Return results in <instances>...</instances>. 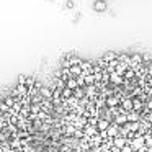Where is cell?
<instances>
[{
  "mask_svg": "<svg viewBox=\"0 0 152 152\" xmlns=\"http://www.w3.org/2000/svg\"><path fill=\"white\" fill-rule=\"evenodd\" d=\"M80 62H82V59L72 56V54H67L62 61V67H70V66H75V64H80Z\"/></svg>",
  "mask_w": 152,
  "mask_h": 152,
  "instance_id": "cell-1",
  "label": "cell"
},
{
  "mask_svg": "<svg viewBox=\"0 0 152 152\" xmlns=\"http://www.w3.org/2000/svg\"><path fill=\"white\" fill-rule=\"evenodd\" d=\"M142 62H144L142 54H139V53L131 54V61H129V67H131V69H136V67H137L139 64H142Z\"/></svg>",
  "mask_w": 152,
  "mask_h": 152,
  "instance_id": "cell-2",
  "label": "cell"
},
{
  "mask_svg": "<svg viewBox=\"0 0 152 152\" xmlns=\"http://www.w3.org/2000/svg\"><path fill=\"white\" fill-rule=\"evenodd\" d=\"M144 105H145V102L141 98V96H136V98H132V106H134L136 111L142 113V110H144Z\"/></svg>",
  "mask_w": 152,
  "mask_h": 152,
  "instance_id": "cell-3",
  "label": "cell"
},
{
  "mask_svg": "<svg viewBox=\"0 0 152 152\" xmlns=\"http://www.w3.org/2000/svg\"><path fill=\"white\" fill-rule=\"evenodd\" d=\"M121 106H123V110H124L126 113L132 111V110H134V106H132V98H129V96L123 98L121 100Z\"/></svg>",
  "mask_w": 152,
  "mask_h": 152,
  "instance_id": "cell-4",
  "label": "cell"
},
{
  "mask_svg": "<svg viewBox=\"0 0 152 152\" xmlns=\"http://www.w3.org/2000/svg\"><path fill=\"white\" fill-rule=\"evenodd\" d=\"M80 66H82V70L85 75H90V74H93V62H88V61H82L80 62Z\"/></svg>",
  "mask_w": 152,
  "mask_h": 152,
  "instance_id": "cell-5",
  "label": "cell"
},
{
  "mask_svg": "<svg viewBox=\"0 0 152 152\" xmlns=\"http://www.w3.org/2000/svg\"><path fill=\"white\" fill-rule=\"evenodd\" d=\"M118 105H121V98L118 95H111L106 98V106H118Z\"/></svg>",
  "mask_w": 152,
  "mask_h": 152,
  "instance_id": "cell-6",
  "label": "cell"
},
{
  "mask_svg": "<svg viewBox=\"0 0 152 152\" xmlns=\"http://www.w3.org/2000/svg\"><path fill=\"white\" fill-rule=\"evenodd\" d=\"M110 126H111V121H108L106 118H100V119H98V124H96V128H98V131H106Z\"/></svg>",
  "mask_w": 152,
  "mask_h": 152,
  "instance_id": "cell-7",
  "label": "cell"
},
{
  "mask_svg": "<svg viewBox=\"0 0 152 152\" xmlns=\"http://www.w3.org/2000/svg\"><path fill=\"white\" fill-rule=\"evenodd\" d=\"M129 119H128V113L126 111H123V113H119V115H116L115 116V123L116 124H126Z\"/></svg>",
  "mask_w": 152,
  "mask_h": 152,
  "instance_id": "cell-8",
  "label": "cell"
},
{
  "mask_svg": "<svg viewBox=\"0 0 152 152\" xmlns=\"http://www.w3.org/2000/svg\"><path fill=\"white\" fill-rule=\"evenodd\" d=\"M128 69H129V64H128V62H118V66H116V70H115V72L124 77V74H126V70H128Z\"/></svg>",
  "mask_w": 152,
  "mask_h": 152,
  "instance_id": "cell-9",
  "label": "cell"
},
{
  "mask_svg": "<svg viewBox=\"0 0 152 152\" xmlns=\"http://www.w3.org/2000/svg\"><path fill=\"white\" fill-rule=\"evenodd\" d=\"M53 87H41V95H43V98H48V100H53Z\"/></svg>",
  "mask_w": 152,
  "mask_h": 152,
  "instance_id": "cell-10",
  "label": "cell"
},
{
  "mask_svg": "<svg viewBox=\"0 0 152 152\" xmlns=\"http://www.w3.org/2000/svg\"><path fill=\"white\" fill-rule=\"evenodd\" d=\"M69 70H70V75H72V77H79L80 74H83L82 66H80V64H75V66H70V67H69Z\"/></svg>",
  "mask_w": 152,
  "mask_h": 152,
  "instance_id": "cell-11",
  "label": "cell"
},
{
  "mask_svg": "<svg viewBox=\"0 0 152 152\" xmlns=\"http://www.w3.org/2000/svg\"><path fill=\"white\" fill-rule=\"evenodd\" d=\"M126 144H128V139H126V137H123V136H116V137H115V145H116V147L123 149Z\"/></svg>",
  "mask_w": 152,
  "mask_h": 152,
  "instance_id": "cell-12",
  "label": "cell"
},
{
  "mask_svg": "<svg viewBox=\"0 0 152 152\" xmlns=\"http://www.w3.org/2000/svg\"><path fill=\"white\" fill-rule=\"evenodd\" d=\"M74 96H77L79 100L85 98V96H87V93H85V87H79V88L74 90Z\"/></svg>",
  "mask_w": 152,
  "mask_h": 152,
  "instance_id": "cell-13",
  "label": "cell"
},
{
  "mask_svg": "<svg viewBox=\"0 0 152 152\" xmlns=\"http://www.w3.org/2000/svg\"><path fill=\"white\" fill-rule=\"evenodd\" d=\"M95 8L96 12H105L106 10V4H105V0H96L95 2Z\"/></svg>",
  "mask_w": 152,
  "mask_h": 152,
  "instance_id": "cell-14",
  "label": "cell"
},
{
  "mask_svg": "<svg viewBox=\"0 0 152 152\" xmlns=\"http://www.w3.org/2000/svg\"><path fill=\"white\" fill-rule=\"evenodd\" d=\"M115 59H118V54L116 53H106L105 56H103V61H105L106 64H110L111 61H115Z\"/></svg>",
  "mask_w": 152,
  "mask_h": 152,
  "instance_id": "cell-15",
  "label": "cell"
},
{
  "mask_svg": "<svg viewBox=\"0 0 152 152\" xmlns=\"http://www.w3.org/2000/svg\"><path fill=\"white\" fill-rule=\"evenodd\" d=\"M67 87H69V88H72V90H75V88H79V82H77V79L75 77H70L69 80H67Z\"/></svg>",
  "mask_w": 152,
  "mask_h": 152,
  "instance_id": "cell-16",
  "label": "cell"
},
{
  "mask_svg": "<svg viewBox=\"0 0 152 152\" xmlns=\"http://www.w3.org/2000/svg\"><path fill=\"white\" fill-rule=\"evenodd\" d=\"M70 96H74V90L69 88V87H66V88L62 90V98L67 100V98H70Z\"/></svg>",
  "mask_w": 152,
  "mask_h": 152,
  "instance_id": "cell-17",
  "label": "cell"
},
{
  "mask_svg": "<svg viewBox=\"0 0 152 152\" xmlns=\"http://www.w3.org/2000/svg\"><path fill=\"white\" fill-rule=\"evenodd\" d=\"M118 61L119 62H128L129 64V61H131V56H129V54H118Z\"/></svg>",
  "mask_w": 152,
  "mask_h": 152,
  "instance_id": "cell-18",
  "label": "cell"
},
{
  "mask_svg": "<svg viewBox=\"0 0 152 152\" xmlns=\"http://www.w3.org/2000/svg\"><path fill=\"white\" fill-rule=\"evenodd\" d=\"M83 75H85V74H83ZM85 83L87 85H93V83H95V75H93V74L85 75Z\"/></svg>",
  "mask_w": 152,
  "mask_h": 152,
  "instance_id": "cell-19",
  "label": "cell"
},
{
  "mask_svg": "<svg viewBox=\"0 0 152 152\" xmlns=\"http://www.w3.org/2000/svg\"><path fill=\"white\" fill-rule=\"evenodd\" d=\"M77 79V82H79V87H87V83H85V75L83 74H80L79 77H75Z\"/></svg>",
  "mask_w": 152,
  "mask_h": 152,
  "instance_id": "cell-20",
  "label": "cell"
},
{
  "mask_svg": "<svg viewBox=\"0 0 152 152\" xmlns=\"http://www.w3.org/2000/svg\"><path fill=\"white\" fill-rule=\"evenodd\" d=\"M36 85V79H26V87L28 88H33Z\"/></svg>",
  "mask_w": 152,
  "mask_h": 152,
  "instance_id": "cell-21",
  "label": "cell"
},
{
  "mask_svg": "<svg viewBox=\"0 0 152 152\" xmlns=\"http://www.w3.org/2000/svg\"><path fill=\"white\" fill-rule=\"evenodd\" d=\"M121 152H136V151H134V147H132L131 144H126L124 147L121 149Z\"/></svg>",
  "mask_w": 152,
  "mask_h": 152,
  "instance_id": "cell-22",
  "label": "cell"
},
{
  "mask_svg": "<svg viewBox=\"0 0 152 152\" xmlns=\"http://www.w3.org/2000/svg\"><path fill=\"white\" fill-rule=\"evenodd\" d=\"M26 79H28L26 75H20V77H18V83H23V85H26Z\"/></svg>",
  "mask_w": 152,
  "mask_h": 152,
  "instance_id": "cell-23",
  "label": "cell"
},
{
  "mask_svg": "<svg viewBox=\"0 0 152 152\" xmlns=\"http://www.w3.org/2000/svg\"><path fill=\"white\" fill-rule=\"evenodd\" d=\"M66 5H67V8H72V7H74V2H72V0H67Z\"/></svg>",
  "mask_w": 152,
  "mask_h": 152,
  "instance_id": "cell-24",
  "label": "cell"
}]
</instances>
